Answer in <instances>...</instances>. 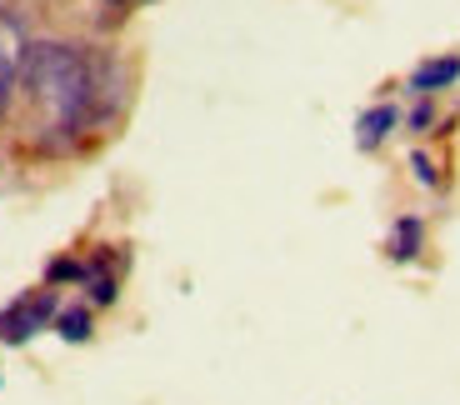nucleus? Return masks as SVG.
Segmentation results:
<instances>
[{
  "label": "nucleus",
  "mask_w": 460,
  "mask_h": 405,
  "mask_svg": "<svg viewBox=\"0 0 460 405\" xmlns=\"http://www.w3.org/2000/svg\"><path fill=\"white\" fill-rule=\"evenodd\" d=\"M21 81L31 101L50 116V130H81L95 116L101 70L81 46L66 40H25L21 50Z\"/></svg>",
  "instance_id": "f257e3e1"
},
{
  "label": "nucleus",
  "mask_w": 460,
  "mask_h": 405,
  "mask_svg": "<svg viewBox=\"0 0 460 405\" xmlns=\"http://www.w3.org/2000/svg\"><path fill=\"white\" fill-rule=\"evenodd\" d=\"M56 311H60L56 290H31V295H21V301H11L0 311V340L5 346H25L46 325H56Z\"/></svg>",
  "instance_id": "f03ea898"
},
{
  "label": "nucleus",
  "mask_w": 460,
  "mask_h": 405,
  "mask_svg": "<svg viewBox=\"0 0 460 405\" xmlns=\"http://www.w3.org/2000/svg\"><path fill=\"white\" fill-rule=\"evenodd\" d=\"M460 81V56H430L411 70V91L415 95H436V91H450Z\"/></svg>",
  "instance_id": "7ed1b4c3"
},
{
  "label": "nucleus",
  "mask_w": 460,
  "mask_h": 405,
  "mask_svg": "<svg viewBox=\"0 0 460 405\" xmlns=\"http://www.w3.org/2000/svg\"><path fill=\"white\" fill-rule=\"evenodd\" d=\"M21 50H25L21 31L0 15V110L11 105V91H15V81H21Z\"/></svg>",
  "instance_id": "20e7f679"
},
{
  "label": "nucleus",
  "mask_w": 460,
  "mask_h": 405,
  "mask_svg": "<svg viewBox=\"0 0 460 405\" xmlns=\"http://www.w3.org/2000/svg\"><path fill=\"white\" fill-rule=\"evenodd\" d=\"M395 126H401V110H395V105H385V101L370 105L366 116L356 120V145H360V151H376V145L391 136Z\"/></svg>",
  "instance_id": "39448f33"
},
{
  "label": "nucleus",
  "mask_w": 460,
  "mask_h": 405,
  "mask_svg": "<svg viewBox=\"0 0 460 405\" xmlns=\"http://www.w3.org/2000/svg\"><path fill=\"white\" fill-rule=\"evenodd\" d=\"M420 245H426V220L420 216H401L391 225V241H385V255H391V260H415V255H420Z\"/></svg>",
  "instance_id": "423d86ee"
},
{
  "label": "nucleus",
  "mask_w": 460,
  "mask_h": 405,
  "mask_svg": "<svg viewBox=\"0 0 460 405\" xmlns=\"http://www.w3.org/2000/svg\"><path fill=\"white\" fill-rule=\"evenodd\" d=\"M85 295H91V305H111L115 295H120V280H115V266L111 255H95V260H85Z\"/></svg>",
  "instance_id": "0eeeda50"
},
{
  "label": "nucleus",
  "mask_w": 460,
  "mask_h": 405,
  "mask_svg": "<svg viewBox=\"0 0 460 405\" xmlns=\"http://www.w3.org/2000/svg\"><path fill=\"white\" fill-rule=\"evenodd\" d=\"M56 330H60V340H70V346L91 340V330H95L91 305H60V311H56Z\"/></svg>",
  "instance_id": "6e6552de"
},
{
  "label": "nucleus",
  "mask_w": 460,
  "mask_h": 405,
  "mask_svg": "<svg viewBox=\"0 0 460 405\" xmlns=\"http://www.w3.org/2000/svg\"><path fill=\"white\" fill-rule=\"evenodd\" d=\"M46 280H50V286H66V280H75V286H81V280H85V260H50Z\"/></svg>",
  "instance_id": "1a4fd4ad"
},
{
  "label": "nucleus",
  "mask_w": 460,
  "mask_h": 405,
  "mask_svg": "<svg viewBox=\"0 0 460 405\" xmlns=\"http://www.w3.org/2000/svg\"><path fill=\"white\" fill-rule=\"evenodd\" d=\"M411 171H415V180H420V186H430V190L440 186V175H436V161H430L426 151H411Z\"/></svg>",
  "instance_id": "9d476101"
},
{
  "label": "nucleus",
  "mask_w": 460,
  "mask_h": 405,
  "mask_svg": "<svg viewBox=\"0 0 460 405\" xmlns=\"http://www.w3.org/2000/svg\"><path fill=\"white\" fill-rule=\"evenodd\" d=\"M405 126L411 130H430L436 126V110H430V101L420 95V105H411V116H405Z\"/></svg>",
  "instance_id": "9b49d317"
}]
</instances>
